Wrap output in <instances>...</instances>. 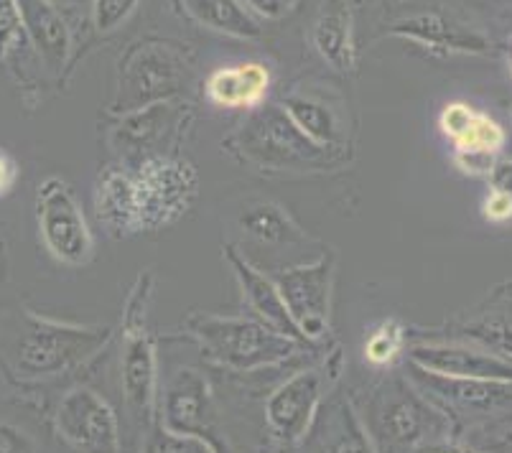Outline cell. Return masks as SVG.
I'll return each mask as SVG.
<instances>
[{
  "label": "cell",
  "instance_id": "obj_1",
  "mask_svg": "<svg viewBox=\"0 0 512 453\" xmlns=\"http://www.w3.org/2000/svg\"><path fill=\"white\" fill-rule=\"evenodd\" d=\"M199 194L197 168L171 153L120 158L95 181V219L110 237L158 232L179 222Z\"/></svg>",
  "mask_w": 512,
  "mask_h": 453
},
{
  "label": "cell",
  "instance_id": "obj_2",
  "mask_svg": "<svg viewBox=\"0 0 512 453\" xmlns=\"http://www.w3.org/2000/svg\"><path fill=\"white\" fill-rule=\"evenodd\" d=\"M357 413L375 453H411L421 443L446 438L451 428L449 415L403 375L380 382Z\"/></svg>",
  "mask_w": 512,
  "mask_h": 453
},
{
  "label": "cell",
  "instance_id": "obj_3",
  "mask_svg": "<svg viewBox=\"0 0 512 453\" xmlns=\"http://www.w3.org/2000/svg\"><path fill=\"white\" fill-rule=\"evenodd\" d=\"M151 270L138 275L123 311V344H120V395L130 426L136 428L138 441L156 420L158 400V359L156 342L148 331V306L153 298Z\"/></svg>",
  "mask_w": 512,
  "mask_h": 453
},
{
  "label": "cell",
  "instance_id": "obj_4",
  "mask_svg": "<svg viewBox=\"0 0 512 453\" xmlns=\"http://www.w3.org/2000/svg\"><path fill=\"white\" fill-rule=\"evenodd\" d=\"M186 334L194 336L214 364L235 372H258L296 357L301 342L265 326L255 316H186Z\"/></svg>",
  "mask_w": 512,
  "mask_h": 453
},
{
  "label": "cell",
  "instance_id": "obj_5",
  "mask_svg": "<svg viewBox=\"0 0 512 453\" xmlns=\"http://www.w3.org/2000/svg\"><path fill=\"white\" fill-rule=\"evenodd\" d=\"M110 324L82 326L26 311V326L16 339V370L23 380H51L79 370L110 344Z\"/></svg>",
  "mask_w": 512,
  "mask_h": 453
},
{
  "label": "cell",
  "instance_id": "obj_6",
  "mask_svg": "<svg viewBox=\"0 0 512 453\" xmlns=\"http://www.w3.org/2000/svg\"><path fill=\"white\" fill-rule=\"evenodd\" d=\"M227 146L265 171H324L342 161V151L311 143L288 118L281 105L255 107Z\"/></svg>",
  "mask_w": 512,
  "mask_h": 453
},
{
  "label": "cell",
  "instance_id": "obj_7",
  "mask_svg": "<svg viewBox=\"0 0 512 453\" xmlns=\"http://www.w3.org/2000/svg\"><path fill=\"white\" fill-rule=\"evenodd\" d=\"M36 227L51 260L67 268H85L95 258V235L72 186L49 176L36 189Z\"/></svg>",
  "mask_w": 512,
  "mask_h": 453
},
{
  "label": "cell",
  "instance_id": "obj_8",
  "mask_svg": "<svg viewBox=\"0 0 512 453\" xmlns=\"http://www.w3.org/2000/svg\"><path fill=\"white\" fill-rule=\"evenodd\" d=\"M189 67L176 49L164 41H146L130 49L120 62L118 92L113 100V112L141 110V107L169 102L181 95Z\"/></svg>",
  "mask_w": 512,
  "mask_h": 453
},
{
  "label": "cell",
  "instance_id": "obj_9",
  "mask_svg": "<svg viewBox=\"0 0 512 453\" xmlns=\"http://www.w3.org/2000/svg\"><path fill=\"white\" fill-rule=\"evenodd\" d=\"M334 273H337V263L332 252H324L314 263L268 273L286 303L293 324L309 344H319L329 334Z\"/></svg>",
  "mask_w": 512,
  "mask_h": 453
},
{
  "label": "cell",
  "instance_id": "obj_10",
  "mask_svg": "<svg viewBox=\"0 0 512 453\" xmlns=\"http://www.w3.org/2000/svg\"><path fill=\"white\" fill-rule=\"evenodd\" d=\"M156 420L169 431L197 436L217 453H227L214 431L217 405H214L212 385L197 367H174L164 377V382L158 385Z\"/></svg>",
  "mask_w": 512,
  "mask_h": 453
},
{
  "label": "cell",
  "instance_id": "obj_11",
  "mask_svg": "<svg viewBox=\"0 0 512 453\" xmlns=\"http://www.w3.org/2000/svg\"><path fill=\"white\" fill-rule=\"evenodd\" d=\"M329 382V375L309 367L288 377L268 395L265 423L281 446H299L314 431L316 415L324 403V385Z\"/></svg>",
  "mask_w": 512,
  "mask_h": 453
},
{
  "label": "cell",
  "instance_id": "obj_12",
  "mask_svg": "<svg viewBox=\"0 0 512 453\" xmlns=\"http://www.w3.org/2000/svg\"><path fill=\"white\" fill-rule=\"evenodd\" d=\"M57 431L69 446L85 453H120V420L113 405L92 387H74L59 400Z\"/></svg>",
  "mask_w": 512,
  "mask_h": 453
},
{
  "label": "cell",
  "instance_id": "obj_13",
  "mask_svg": "<svg viewBox=\"0 0 512 453\" xmlns=\"http://www.w3.org/2000/svg\"><path fill=\"white\" fill-rule=\"evenodd\" d=\"M439 128L454 143L456 168L467 176L487 179L495 156L505 148V128L469 102H449L439 112Z\"/></svg>",
  "mask_w": 512,
  "mask_h": 453
},
{
  "label": "cell",
  "instance_id": "obj_14",
  "mask_svg": "<svg viewBox=\"0 0 512 453\" xmlns=\"http://www.w3.org/2000/svg\"><path fill=\"white\" fill-rule=\"evenodd\" d=\"M408 380L418 387L446 415H472L490 418L505 415L512 408V382L492 380H456V377L434 375L408 364Z\"/></svg>",
  "mask_w": 512,
  "mask_h": 453
},
{
  "label": "cell",
  "instance_id": "obj_15",
  "mask_svg": "<svg viewBox=\"0 0 512 453\" xmlns=\"http://www.w3.org/2000/svg\"><path fill=\"white\" fill-rule=\"evenodd\" d=\"M408 364L434 375L456 380H492L512 382V362L502 359L477 344H416L408 347Z\"/></svg>",
  "mask_w": 512,
  "mask_h": 453
},
{
  "label": "cell",
  "instance_id": "obj_16",
  "mask_svg": "<svg viewBox=\"0 0 512 453\" xmlns=\"http://www.w3.org/2000/svg\"><path fill=\"white\" fill-rule=\"evenodd\" d=\"M184 125V105L181 102H156L141 110L125 112L113 128V148L123 158H141L161 153L158 148Z\"/></svg>",
  "mask_w": 512,
  "mask_h": 453
},
{
  "label": "cell",
  "instance_id": "obj_17",
  "mask_svg": "<svg viewBox=\"0 0 512 453\" xmlns=\"http://www.w3.org/2000/svg\"><path fill=\"white\" fill-rule=\"evenodd\" d=\"M222 255H225L227 265H230L232 275L237 280V286H240L242 298H245L248 308L255 314V319H260L265 326L276 329L278 334H286L291 339H296V342L309 344L301 336V331L296 329V324H293L291 314H288L286 303H283L271 275L255 268L242 252H237L235 245L222 247Z\"/></svg>",
  "mask_w": 512,
  "mask_h": 453
},
{
  "label": "cell",
  "instance_id": "obj_18",
  "mask_svg": "<svg viewBox=\"0 0 512 453\" xmlns=\"http://www.w3.org/2000/svg\"><path fill=\"white\" fill-rule=\"evenodd\" d=\"M390 34L398 39L413 41L436 54H487L492 51L490 41L482 34L464 28L462 23L449 21L439 13H421V16L403 18L390 26Z\"/></svg>",
  "mask_w": 512,
  "mask_h": 453
},
{
  "label": "cell",
  "instance_id": "obj_19",
  "mask_svg": "<svg viewBox=\"0 0 512 453\" xmlns=\"http://www.w3.org/2000/svg\"><path fill=\"white\" fill-rule=\"evenodd\" d=\"M268 90L271 72L260 62H240L214 69L204 84L209 102L225 110H255L263 105Z\"/></svg>",
  "mask_w": 512,
  "mask_h": 453
},
{
  "label": "cell",
  "instance_id": "obj_20",
  "mask_svg": "<svg viewBox=\"0 0 512 453\" xmlns=\"http://www.w3.org/2000/svg\"><path fill=\"white\" fill-rule=\"evenodd\" d=\"M16 3L36 56L44 59L46 67L59 72L72 51V31L62 11L51 0H16Z\"/></svg>",
  "mask_w": 512,
  "mask_h": 453
},
{
  "label": "cell",
  "instance_id": "obj_21",
  "mask_svg": "<svg viewBox=\"0 0 512 453\" xmlns=\"http://www.w3.org/2000/svg\"><path fill=\"white\" fill-rule=\"evenodd\" d=\"M281 107L286 110L288 118L293 120V125H296L311 143H316V146L321 148H332V151H342L344 125L332 105H327V102L319 100V97L314 95L293 92V95L283 97Z\"/></svg>",
  "mask_w": 512,
  "mask_h": 453
},
{
  "label": "cell",
  "instance_id": "obj_22",
  "mask_svg": "<svg viewBox=\"0 0 512 453\" xmlns=\"http://www.w3.org/2000/svg\"><path fill=\"white\" fill-rule=\"evenodd\" d=\"M311 44L316 54L337 72H352L355 67V36L347 8H324L311 28Z\"/></svg>",
  "mask_w": 512,
  "mask_h": 453
},
{
  "label": "cell",
  "instance_id": "obj_23",
  "mask_svg": "<svg viewBox=\"0 0 512 453\" xmlns=\"http://www.w3.org/2000/svg\"><path fill=\"white\" fill-rule=\"evenodd\" d=\"M240 230L263 245H299L309 242V235L299 222L276 202H253L242 209Z\"/></svg>",
  "mask_w": 512,
  "mask_h": 453
},
{
  "label": "cell",
  "instance_id": "obj_24",
  "mask_svg": "<svg viewBox=\"0 0 512 453\" xmlns=\"http://www.w3.org/2000/svg\"><path fill=\"white\" fill-rule=\"evenodd\" d=\"M321 453H375L367 428L355 405L339 400L324 413L319 426Z\"/></svg>",
  "mask_w": 512,
  "mask_h": 453
},
{
  "label": "cell",
  "instance_id": "obj_25",
  "mask_svg": "<svg viewBox=\"0 0 512 453\" xmlns=\"http://www.w3.org/2000/svg\"><path fill=\"white\" fill-rule=\"evenodd\" d=\"M184 8L202 26L235 39H258L263 34L260 21L242 0H184Z\"/></svg>",
  "mask_w": 512,
  "mask_h": 453
},
{
  "label": "cell",
  "instance_id": "obj_26",
  "mask_svg": "<svg viewBox=\"0 0 512 453\" xmlns=\"http://www.w3.org/2000/svg\"><path fill=\"white\" fill-rule=\"evenodd\" d=\"M406 349L408 326L395 316H388L367 331L365 342H362V357L375 370H390L406 354Z\"/></svg>",
  "mask_w": 512,
  "mask_h": 453
},
{
  "label": "cell",
  "instance_id": "obj_27",
  "mask_svg": "<svg viewBox=\"0 0 512 453\" xmlns=\"http://www.w3.org/2000/svg\"><path fill=\"white\" fill-rule=\"evenodd\" d=\"M26 51H34L16 0H0V64H13Z\"/></svg>",
  "mask_w": 512,
  "mask_h": 453
},
{
  "label": "cell",
  "instance_id": "obj_28",
  "mask_svg": "<svg viewBox=\"0 0 512 453\" xmlns=\"http://www.w3.org/2000/svg\"><path fill=\"white\" fill-rule=\"evenodd\" d=\"M138 453H217L207 441L197 436H181V433L169 431L158 420H153L146 431Z\"/></svg>",
  "mask_w": 512,
  "mask_h": 453
},
{
  "label": "cell",
  "instance_id": "obj_29",
  "mask_svg": "<svg viewBox=\"0 0 512 453\" xmlns=\"http://www.w3.org/2000/svg\"><path fill=\"white\" fill-rule=\"evenodd\" d=\"M141 0H90L92 23L100 34H113L136 13Z\"/></svg>",
  "mask_w": 512,
  "mask_h": 453
},
{
  "label": "cell",
  "instance_id": "obj_30",
  "mask_svg": "<svg viewBox=\"0 0 512 453\" xmlns=\"http://www.w3.org/2000/svg\"><path fill=\"white\" fill-rule=\"evenodd\" d=\"M0 453H36L29 433L11 423H0Z\"/></svg>",
  "mask_w": 512,
  "mask_h": 453
},
{
  "label": "cell",
  "instance_id": "obj_31",
  "mask_svg": "<svg viewBox=\"0 0 512 453\" xmlns=\"http://www.w3.org/2000/svg\"><path fill=\"white\" fill-rule=\"evenodd\" d=\"M487 191H495L512 202V161H495L487 174Z\"/></svg>",
  "mask_w": 512,
  "mask_h": 453
},
{
  "label": "cell",
  "instance_id": "obj_32",
  "mask_svg": "<svg viewBox=\"0 0 512 453\" xmlns=\"http://www.w3.org/2000/svg\"><path fill=\"white\" fill-rule=\"evenodd\" d=\"M18 179H21L18 161L6 151V148H0V199H6V196L16 189Z\"/></svg>",
  "mask_w": 512,
  "mask_h": 453
},
{
  "label": "cell",
  "instance_id": "obj_33",
  "mask_svg": "<svg viewBox=\"0 0 512 453\" xmlns=\"http://www.w3.org/2000/svg\"><path fill=\"white\" fill-rule=\"evenodd\" d=\"M411 453H477V451L469 446H464V443H459V441H451V438L446 436V438H436V441L421 443V446L413 448Z\"/></svg>",
  "mask_w": 512,
  "mask_h": 453
},
{
  "label": "cell",
  "instance_id": "obj_34",
  "mask_svg": "<svg viewBox=\"0 0 512 453\" xmlns=\"http://www.w3.org/2000/svg\"><path fill=\"white\" fill-rule=\"evenodd\" d=\"M255 16L263 18H281L286 13V0H242Z\"/></svg>",
  "mask_w": 512,
  "mask_h": 453
},
{
  "label": "cell",
  "instance_id": "obj_35",
  "mask_svg": "<svg viewBox=\"0 0 512 453\" xmlns=\"http://www.w3.org/2000/svg\"><path fill=\"white\" fill-rule=\"evenodd\" d=\"M51 3H54V6H57L59 11H62V6H77L79 0H51Z\"/></svg>",
  "mask_w": 512,
  "mask_h": 453
}]
</instances>
